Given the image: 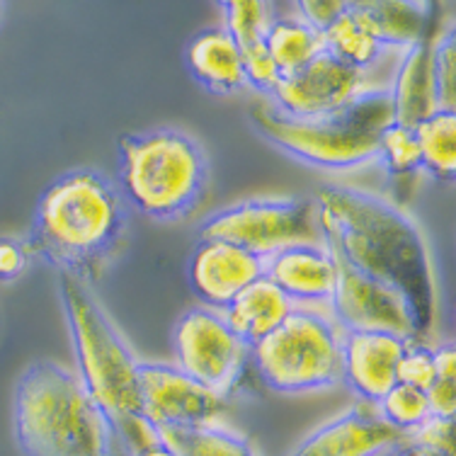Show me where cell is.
<instances>
[{"label":"cell","mask_w":456,"mask_h":456,"mask_svg":"<svg viewBox=\"0 0 456 456\" xmlns=\"http://www.w3.org/2000/svg\"><path fill=\"white\" fill-rule=\"evenodd\" d=\"M139 387L143 415L156 428L221 425L226 415V398L200 387L173 364L139 362Z\"/></svg>","instance_id":"cell-10"},{"label":"cell","mask_w":456,"mask_h":456,"mask_svg":"<svg viewBox=\"0 0 456 456\" xmlns=\"http://www.w3.org/2000/svg\"><path fill=\"white\" fill-rule=\"evenodd\" d=\"M364 90L367 86L362 70L323 52L298 73L277 80L270 105L297 119H318L342 112Z\"/></svg>","instance_id":"cell-11"},{"label":"cell","mask_w":456,"mask_h":456,"mask_svg":"<svg viewBox=\"0 0 456 456\" xmlns=\"http://www.w3.org/2000/svg\"><path fill=\"white\" fill-rule=\"evenodd\" d=\"M265 45L280 78L294 76L325 52L323 35L298 18H274L267 27Z\"/></svg>","instance_id":"cell-22"},{"label":"cell","mask_w":456,"mask_h":456,"mask_svg":"<svg viewBox=\"0 0 456 456\" xmlns=\"http://www.w3.org/2000/svg\"><path fill=\"white\" fill-rule=\"evenodd\" d=\"M226 15L228 35L233 37L243 66H246V83L263 95H273L277 86V69L267 53V27L274 20L273 5L260 0H240V3H221Z\"/></svg>","instance_id":"cell-17"},{"label":"cell","mask_w":456,"mask_h":456,"mask_svg":"<svg viewBox=\"0 0 456 456\" xmlns=\"http://www.w3.org/2000/svg\"><path fill=\"white\" fill-rule=\"evenodd\" d=\"M398 456H447V454H442V452H432V449H425V447L403 444V447H401V454Z\"/></svg>","instance_id":"cell-35"},{"label":"cell","mask_w":456,"mask_h":456,"mask_svg":"<svg viewBox=\"0 0 456 456\" xmlns=\"http://www.w3.org/2000/svg\"><path fill=\"white\" fill-rule=\"evenodd\" d=\"M408 342L388 333L342 330V384H347L362 403L377 405L395 387L398 362Z\"/></svg>","instance_id":"cell-15"},{"label":"cell","mask_w":456,"mask_h":456,"mask_svg":"<svg viewBox=\"0 0 456 456\" xmlns=\"http://www.w3.org/2000/svg\"><path fill=\"white\" fill-rule=\"evenodd\" d=\"M335 267H338V280L328 306H330V318L340 330L388 333L415 342V323L403 298L338 260Z\"/></svg>","instance_id":"cell-12"},{"label":"cell","mask_w":456,"mask_h":456,"mask_svg":"<svg viewBox=\"0 0 456 456\" xmlns=\"http://www.w3.org/2000/svg\"><path fill=\"white\" fill-rule=\"evenodd\" d=\"M184 61L192 78L216 95H233L248 86L240 52L224 27L194 35L184 52Z\"/></svg>","instance_id":"cell-20"},{"label":"cell","mask_w":456,"mask_h":456,"mask_svg":"<svg viewBox=\"0 0 456 456\" xmlns=\"http://www.w3.org/2000/svg\"><path fill=\"white\" fill-rule=\"evenodd\" d=\"M323 49L330 56H335L338 61L347 63V66L362 70V73L369 66H374L381 59V52H384L374 42V37L364 29L360 20L354 18L352 3L350 10L323 35Z\"/></svg>","instance_id":"cell-25"},{"label":"cell","mask_w":456,"mask_h":456,"mask_svg":"<svg viewBox=\"0 0 456 456\" xmlns=\"http://www.w3.org/2000/svg\"><path fill=\"white\" fill-rule=\"evenodd\" d=\"M435 3L425 0H381V3H352V12L381 49L403 46L408 49L422 37L437 32L432 12Z\"/></svg>","instance_id":"cell-19"},{"label":"cell","mask_w":456,"mask_h":456,"mask_svg":"<svg viewBox=\"0 0 456 456\" xmlns=\"http://www.w3.org/2000/svg\"><path fill=\"white\" fill-rule=\"evenodd\" d=\"M250 124L274 149L318 170H354L379 159V141L394 122L388 90H364L342 112L297 119L270 102H253Z\"/></svg>","instance_id":"cell-5"},{"label":"cell","mask_w":456,"mask_h":456,"mask_svg":"<svg viewBox=\"0 0 456 456\" xmlns=\"http://www.w3.org/2000/svg\"><path fill=\"white\" fill-rule=\"evenodd\" d=\"M403 444L412 447H425L432 452H442V454L454 456V420H444V418H428L418 430L405 435Z\"/></svg>","instance_id":"cell-30"},{"label":"cell","mask_w":456,"mask_h":456,"mask_svg":"<svg viewBox=\"0 0 456 456\" xmlns=\"http://www.w3.org/2000/svg\"><path fill=\"white\" fill-rule=\"evenodd\" d=\"M265 277L294 306L318 308L333 297L338 267L325 246H291L265 257Z\"/></svg>","instance_id":"cell-16"},{"label":"cell","mask_w":456,"mask_h":456,"mask_svg":"<svg viewBox=\"0 0 456 456\" xmlns=\"http://www.w3.org/2000/svg\"><path fill=\"white\" fill-rule=\"evenodd\" d=\"M374 408H377L379 418L387 422L388 428L401 432L403 437L411 435L412 430H418L428 418H432L425 391L403 387V384H395Z\"/></svg>","instance_id":"cell-27"},{"label":"cell","mask_w":456,"mask_h":456,"mask_svg":"<svg viewBox=\"0 0 456 456\" xmlns=\"http://www.w3.org/2000/svg\"><path fill=\"white\" fill-rule=\"evenodd\" d=\"M379 160L387 167L398 194L405 192V184L422 173L420 146H418L415 129H405L395 122L388 124L379 141Z\"/></svg>","instance_id":"cell-26"},{"label":"cell","mask_w":456,"mask_h":456,"mask_svg":"<svg viewBox=\"0 0 456 456\" xmlns=\"http://www.w3.org/2000/svg\"><path fill=\"white\" fill-rule=\"evenodd\" d=\"M250 360L265 387L277 394H314L342 384V330L321 308L297 306L257 342Z\"/></svg>","instance_id":"cell-7"},{"label":"cell","mask_w":456,"mask_h":456,"mask_svg":"<svg viewBox=\"0 0 456 456\" xmlns=\"http://www.w3.org/2000/svg\"><path fill=\"white\" fill-rule=\"evenodd\" d=\"M134 456H180V454H177L175 449H170V447H167V444L159 442L156 447L143 449V452H139V454H134Z\"/></svg>","instance_id":"cell-34"},{"label":"cell","mask_w":456,"mask_h":456,"mask_svg":"<svg viewBox=\"0 0 456 456\" xmlns=\"http://www.w3.org/2000/svg\"><path fill=\"white\" fill-rule=\"evenodd\" d=\"M422 170L439 183L456 175V112H435L415 129Z\"/></svg>","instance_id":"cell-24"},{"label":"cell","mask_w":456,"mask_h":456,"mask_svg":"<svg viewBox=\"0 0 456 456\" xmlns=\"http://www.w3.org/2000/svg\"><path fill=\"white\" fill-rule=\"evenodd\" d=\"M119 184L136 211L175 224L200 209L209 190V160L200 141L177 129L124 134Z\"/></svg>","instance_id":"cell-6"},{"label":"cell","mask_w":456,"mask_h":456,"mask_svg":"<svg viewBox=\"0 0 456 456\" xmlns=\"http://www.w3.org/2000/svg\"><path fill=\"white\" fill-rule=\"evenodd\" d=\"M202 238L224 240L257 257H270L291 246H323L314 197L248 200L233 204L204 221Z\"/></svg>","instance_id":"cell-8"},{"label":"cell","mask_w":456,"mask_h":456,"mask_svg":"<svg viewBox=\"0 0 456 456\" xmlns=\"http://www.w3.org/2000/svg\"><path fill=\"white\" fill-rule=\"evenodd\" d=\"M437 35L439 32H432L405 49L394 86L388 90L394 122L405 129H418L425 119L439 112L432 78V49Z\"/></svg>","instance_id":"cell-18"},{"label":"cell","mask_w":456,"mask_h":456,"mask_svg":"<svg viewBox=\"0 0 456 456\" xmlns=\"http://www.w3.org/2000/svg\"><path fill=\"white\" fill-rule=\"evenodd\" d=\"M294 308L297 306L289 298L284 297L267 277H263V280L253 281L248 289L240 291L221 314L248 350H253L257 342L273 335L289 318Z\"/></svg>","instance_id":"cell-21"},{"label":"cell","mask_w":456,"mask_h":456,"mask_svg":"<svg viewBox=\"0 0 456 456\" xmlns=\"http://www.w3.org/2000/svg\"><path fill=\"white\" fill-rule=\"evenodd\" d=\"M403 447V435L379 418L374 405L354 403L311 432L291 456H384Z\"/></svg>","instance_id":"cell-14"},{"label":"cell","mask_w":456,"mask_h":456,"mask_svg":"<svg viewBox=\"0 0 456 456\" xmlns=\"http://www.w3.org/2000/svg\"><path fill=\"white\" fill-rule=\"evenodd\" d=\"M126 233V207L102 173L78 167L46 187L37 204L27 253L59 274L97 284L119 253Z\"/></svg>","instance_id":"cell-2"},{"label":"cell","mask_w":456,"mask_h":456,"mask_svg":"<svg viewBox=\"0 0 456 456\" xmlns=\"http://www.w3.org/2000/svg\"><path fill=\"white\" fill-rule=\"evenodd\" d=\"M110 456H132V454H129V452H126V449H124L122 444L117 442V437L112 435V447H110Z\"/></svg>","instance_id":"cell-36"},{"label":"cell","mask_w":456,"mask_h":456,"mask_svg":"<svg viewBox=\"0 0 456 456\" xmlns=\"http://www.w3.org/2000/svg\"><path fill=\"white\" fill-rule=\"evenodd\" d=\"M63 314L69 321L78 374L90 401L129 454L156 447L160 435L143 415L139 360L88 284L59 274Z\"/></svg>","instance_id":"cell-3"},{"label":"cell","mask_w":456,"mask_h":456,"mask_svg":"<svg viewBox=\"0 0 456 456\" xmlns=\"http://www.w3.org/2000/svg\"><path fill=\"white\" fill-rule=\"evenodd\" d=\"M430 412L435 418L454 420L456 411V377H435L432 387L425 391Z\"/></svg>","instance_id":"cell-32"},{"label":"cell","mask_w":456,"mask_h":456,"mask_svg":"<svg viewBox=\"0 0 456 456\" xmlns=\"http://www.w3.org/2000/svg\"><path fill=\"white\" fill-rule=\"evenodd\" d=\"M432 78L439 112H456V37L452 27L435 39Z\"/></svg>","instance_id":"cell-28"},{"label":"cell","mask_w":456,"mask_h":456,"mask_svg":"<svg viewBox=\"0 0 456 456\" xmlns=\"http://www.w3.org/2000/svg\"><path fill=\"white\" fill-rule=\"evenodd\" d=\"M435 377H437V369H435V352H432V347H428L425 342H408L403 350V357L398 362L395 384L428 391Z\"/></svg>","instance_id":"cell-29"},{"label":"cell","mask_w":456,"mask_h":456,"mask_svg":"<svg viewBox=\"0 0 456 456\" xmlns=\"http://www.w3.org/2000/svg\"><path fill=\"white\" fill-rule=\"evenodd\" d=\"M294 8L298 10L297 18L306 22L311 29H316L318 35H325L338 20L350 10V3H318V0H304L297 3Z\"/></svg>","instance_id":"cell-31"},{"label":"cell","mask_w":456,"mask_h":456,"mask_svg":"<svg viewBox=\"0 0 456 456\" xmlns=\"http://www.w3.org/2000/svg\"><path fill=\"white\" fill-rule=\"evenodd\" d=\"M314 200L333 260L395 291L411 311L415 342H428L437 325V281L420 226L401 207L350 184H321Z\"/></svg>","instance_id":"cell-1"},{"label":"cell","mask_w":456,"mask_h":456,"mask_svg":"<svg viewBox=\"0 0 456 456\" xmlns=\"http://www.w3.org/2000/svg\"><path fill=\"white\" fill-rule=\"evenodd\" d=\"M27 257L29 253H27L25 243L12 240V238H0V280H18L20 274L25 273Z\"/></svg>","instance_id":"cell-33"},{"label":"cell","mask_w":456,"mask_h":456,"mask_svg":"<svg viewBox=\"0 0 456 456\" xmlns=\"http://www.w3.org/2000/svg\"><path fill=\"white\" fill-rule=\"evenodd\" d=\"M160 442L180 456H260L246 435L228 430L226 425L204 428H156Z\"/></svg>","instance_id":"cell-23"},{"label":"cell","mask_w":456,"mask_h":456,"mask_svg":"<svg viewBox=\"0 0 456 456\" xmlns=\"http://www.w3.org/2000/svg\"><path fill=\"white\" fill-rule=\"evenodd\" d=\"M12 420L25 456H110V425L80 379L56 362H32L22 371Z\"/></svg>","instance_id":"cell-4"},{"label":"cell","mask_w":456,"mask_h":456,"mask_svg":"<svg viewBox=\"0 0 456 456\" xmlns=\"http://www.w3.org/2000/svg\"><path fill=\"white\" fill-rule=\"evenodd\" d=\"M173 350L175 367L221 398L233 391L250 360V350L231 330L224 314L207 306L190 308L177 318Z\"/></svg>","instance_id":"cell-9"},{"label":"cell","mask_w":456,"mask_h":456,"mask_svg":"<svg viewBox=\"0 0 456 456\" xmlns=\"http://www.w3.org/2000/svg\"><path fill=\"white\" fill-rule=\"evenodd\" d=\"M190 284L207 308L224 311L243 289L265 277V257L224 240L202 238L190 257Z\"/></svg>","instance_id":"cell-13"}]
</instances>
